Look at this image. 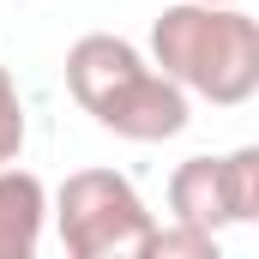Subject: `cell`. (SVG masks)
<instances>
[{
	"label": "cell",
	"mask_w": 259,
	"mask_h": 259,
	"mask_svg": "<svg viewBox=\"0 0 259 259\" xmlns=\"http://www.w3.org/2000/svg\"><path fill=\"white\" fill-rule=\"evenodd\" d=\"M49 211L72 259H145V241L157 229V217L121 169H72Z\"/></svg>",
	"instance_id": "7a4b0ae2"
},
{
	"label": "cell",
	"mask_w": 259,
	"mask_h": 259,
	"mask_svg": "<svg viewBox=\"0 0 259 259\" xmlns=\"http://www.w3.org/2000/svg\"><path fill=\"white\" fill-rule=\"evenodd\" d=\"M169 217L193 229H229V187H223V157H187L169 175Z\"/></svg>",
	"instance_id": "5b68a950"
},
{
	"label": "cell",
	"mask_w": 259,
	"mask_h": 259,
	"mask_svg": "<svg viewBox=\"0 0 259 259\" xmlns=\"http://www.w3.org/2000/svg\"><path fill=\"white\" fill-rule=\"evenodd\" d=\"M151 66L211 109H241L259 97V18L241 0H175L151 24Z\"/></svg>",
	"instance_id": "6da1fadb"
},
{
	"label": "cell",
	"mask_w": 259,
	"mask_h": 259,
	"mask_svg": "<svg viewBox=\"0 0 259 259\" xmlns=\"http://www.w3.org/2000/svg\"><path fill=\"white\" fill-rule=\"evenodd\" d=\"M84 115H91L103 133H115V139L163 145V139L187 133V121H193V97H187L169 72H157V66L139 55V61H127L109 84H103V97H97Z\"/></svg>",
	"instance_id": "3957f363"
},
{
	"label": "cell",
	"mask_w": 259,
	"mask_h": 259,
	"mask_svg": "<svg viewBox=\"0 0 259 259\" xmlns=\"http://www.w3.org/2000/svg\"><path fill=\"white\" fill-rule=\"evenodd\" d=\"M223 187H229V217L259 223V145H241L223 157Z\"/></svg>",
	"instance_id": "8992f818"
},
{
	"label": "cell",
	"mask_w": 259,
	"mask_h": 259,
	"mask_svg": "<svg viewBox=\"0 0 259 259\" xmlns=\"http://www.w3.org/2000/svg\"><path fill=\"white\" fill-rule=\"evenodd\" d=\"M18 151H24V97L0 66V163H18Z\"/></svg>",
	"instance_id": "ba28073f"
},
{
	"label": "cell",
	"mask_w": 259,
	"mask_h": 259,
	"mask_svg": "<svg viewBox=\"0 0 259 259\" xmlns=\"http://www.w3.org/2000/svg\"><path fill=\"white\" fill-rule=\"evenodd\" d=\"M211 6H235V0H211Z\"/></svg>",
	"instance_id": "9c48e42d"
},
{
	"label": "cell",
	"mask_w": 259,
	"mask_h": 259,
	"mask_svg": "<svg viewBox=\"0 0 259 259\" xmlns=\"http://www.w3.org/2000/svg\"><path fill=\"white\" fill-rule=\"evenodd\" d=\"M145 259H217V235H211V229H193V223H175V217H169V229H163V223L151 229V241H145Z\"/></svg>",
	"instance_id": "52a82bcc"
},
{
	"label": "cell",
	"mask_w": 259,
	"mask_h": 259,
	"mask_svg": "<svg viewBox=\"0 0 259 259\" xmlns=\"http://www.w3.org/2000/svg\"><path fill=\"white\" fill-rule=\"evenodd\" d=\"M49 229V187L30 169L0 163V259H30Z\"/></svg>",
	"instance_id": "277c9868"
}]
</instances>
